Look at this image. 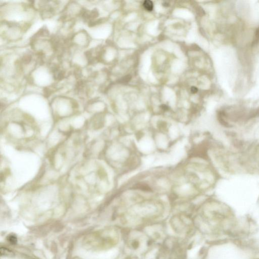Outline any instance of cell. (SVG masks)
Segmentation results:
<instances>
[{"label": "cell", "instance_id": "2", "mask_svg": "<svg viewBox=\"0 0 259 259\" xmlns=\"http://www.w3.org/2000/svg\"><path fill=\"white\" fill-rule=\"evenodd\" d=\"M31 56L29 54H25L21 58V62L25 64H27L31 62Z\"/></svg>", "mask_w": 259, "mask_h": 259}, {"label": "cell", "instance_id": "4", "mask_svg": "<svg viewBox=\"0 0 259 259\" xmlns=\"http://www.w3.org/2000/svg\"><path fill=\"white\" fill-rule=\"evenodd\" d=\"M8 240L11 243V244H16L17 243V238H16V237L15 236H14V235H10V236H9V237H8Z\"/></svg>", "mask_w": 259, "mask_h": 259}, {"label": "cell", "instance_id": "3", "mask_svg": "<svg viewBox=\"0 0 259 259\" xmlns=\"http://www.w3.org/2000/svg\"><path fill=\"white\" fill-rule=\"evenodd\" d=\"M13 253L10 251L6 249L5 248H1V255H12Z\"/></svg>", "mask_w": 259, "mask_h": 259}, {"label": "cell", "instance_id": "6", "mask_svg": "<svg viewBox=\"0 0 259 259\" xmlns=\"http://www.w3.org/2000/svg\"><path fill=\"white\" fill-rule=\"evenodd\" d=\"M169 3H163V6H165V7H168V6H169Z\"/></svg>", "mask_w": 259, "mask_h": 259}, {"label": "cell", "instance_id": "5", "mask_svg": "<svg viewBox=\"0 0 259 259\" xmlns=\"http://www.w3.org/2000/svg\"><path fill=\"white\" fill-rule=\"evenodd\" d=\"M198 89L195 87H192L191 88V92L193 94H195L196 93L198 92Z\"/></svg>", "mask_w": 259, "mask_h": 259}, {"label": "cell", "instance_id": "1", "mask_svg": "<svg viewBox=\"0 0 259 259\" xmlns=\"http://www.w3.org/2000/svg\"><path fill=\"white\" fill-rule=\"evenodd\" d=\"M145 9L148 11H152L154 9V3L151 1H145L143 4Z\"/></svg>", "mask_w": 259, "mask_h": 259}]
</instances>
